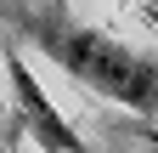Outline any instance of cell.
<instances>
[{
	"mask_svg": "<svg viewBox=\"0 0 158 153\" xmlns=\"http://www.w3.org/2000/svg\"><path fill=\"white\" fill-rule=\"evenodd\" d=\"M6 34L17 46H34L40 57H51L62 74L90 85L96 97H107L130 113H158V57L152 51H135L102 28L56 23V17H11Z\"/></svg>",
	"mask_w": 158,
	"mask_h": 153,
	"instance_id": "1",
	"label": "cell"
},
{
	"mask_svg": "<svg viewBox=\"0 0 158 153\" xmlns=\"http://www.w3.org/2000/svg\"><path fill=\"white\" fill-rule=\"evenodd\" d=\"M6 91H11V125H17V136H34L45 153H90V142L79 136V130L62 119V108L45 97L28 51L17 46L11 34H6Z\"/></svg>",
	"mask_w": 158,
	"mask_h": 153,
	"instance_id": "2",
	"label": "cell"
},
{
	"mask_svg": "<svg viewBox=\"0 0 158 153\" xmlns=\"http://www.w3.org/2000/svg\"><path fill=\"white\" fill-rule=\"evenodd\" d=\"M147 142H152V147H158V130H147Z\"/></svg>",
	"mask_w": 158,
	"mask_h": 153,
	"instance_id": "3",
	"label": "cell"
},
{
	"mask_svg": "<svg viewBox=\"0 0 158 153\" xmlns=\"http://www.w3.org/2000/svg\"><path fill=\"white\" fill-rule=\"evenodd\" d=\"M6 153H23V147H17V142H11V147H6Z\"/></svg>",
	"mask_w": 158,
	"mask_h": 153,
	"instance_id": "4",
	"label": "cell"
}]
</instances>
